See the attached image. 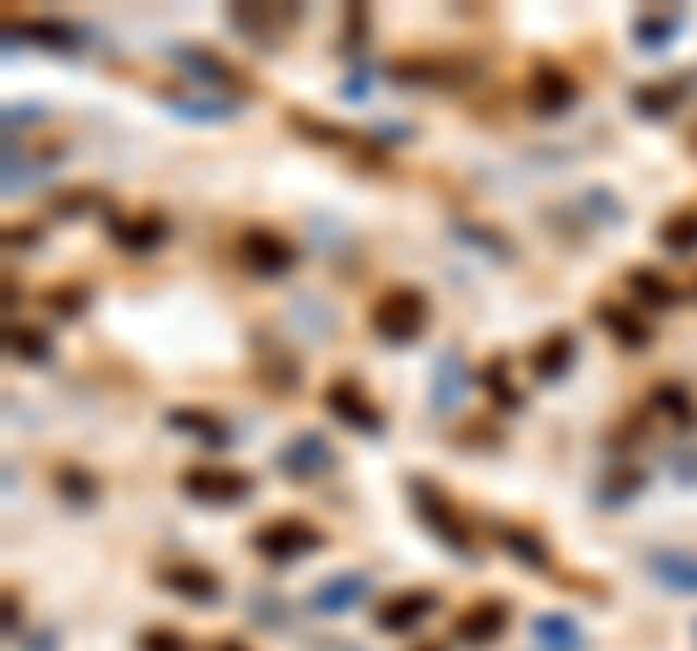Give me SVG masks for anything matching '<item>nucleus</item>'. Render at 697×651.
Wrapping results in <instances>:
<instances>
[{
    "mask_svg": "<svg viewBox=\"0 0 697 651\" xmlns=\"http://www.w3.org/2000/svg\"><path fill=\"white\" fill-rule=\"evenodd\" d=\"M424 326H431V297L419 286H389L378 303H372V331H378L384 343H413Z\"/></svg>",
    "mask_w": 697,
    "mask_h": 651,
    "instance_id": "obj_1",
    "label": "nucleus"
},
{
    "mask_svg": "<svg viewBox=\"0 0 697 651\" xmlns=\"http://www.w3.org/2000/svg\"><path fill=\"white\" fill-rule=\"evenodd\" d=\"M407 494H413V506H419V517H424V529L448 547V553H459V559H471V529L453 517V506H448V494H436L424 477H413L407 483Z\"/></svg>",
    "mask_w": 697,
    "mask_h": 651,
    "instance_id": "obj_2",
    "label": "nucleus"
},
{
    "mask_svg": "<svg viewBox=\"0 0 697 651\" xmlns=\"http://www.w3.org/2000/svg\"><path fill=\"white\" fill-rule=\"evenodd\" d=\"M320 529L314 524H302V517H274V524H262L257 536H250V547L267 559V564H291L302 553H320Z\"/></svg>",
    "mask_w": 697,
    "mask_h": 651,
    "instance_id": "obj_3",
    "label": "nucleus"
},
{
    "mask_svg": "<svg viewBox=\"0 0 697 651\" xmlns=\"http://www.w3.org/2000/svg\"><path fill=\"white\" fill-rule=\"evenodd\" d=\"M181 489L192 500H210V506H239V500H250V477L233 465H192V472H181Z\"/></svg>",
    "mask_w": 697,
    "mask_h": 651,
    "instance_id": "obj_4",
    "label": "nucleus"
},
{
    "mask_svg": "<svg viewBox=\"0 0 697 651\" xmlns=\"http://www.w3.org/2000/svg\"><path fill=\"white\" fill-rule=\"evenodd\" d=\"M326 408H332L344 425L366 430V437H378V430H384V408L372 402V396H366L354 378H332V384H326Z\"/></svg>",
    "mask_w": 697,
    "mask_h": 651,
    "instance_id": "obj_5",
    "label": "nucleus"
},
{
    "mask_svg": "<svg viewBox=\"0 0 697 651\" xmlns=\"http://www.w3.org/2000/svg\"><path fill=\"white\" fill-rule=\"evenodd\" d=\"M169 59H175L186 76L210 82V88H221V93H245V88H250V82H245V71H233V64L221 59V53H210V47H192V41H181V47H175V53H169Z\"/></svg>",
    "mask_w": 697,
    "mask_h": 651,
    "instance_id": "obj_6",
    "label": "nucleus"
},
{
    "mask_svg": "<svg viewBox=\"0 0 697 651\" xmlns=\"http://www.w3.org/2000/svg\"><path fill=\"white\" fill-rule=\"evenodd\" d=\"M575 99H582V82H575L564 64H535V76H530V105L540 116H558V111H570Z\"/></svg>",
    "mask_w": 697,
    "mask_h": 651,
    "instance_id": "obj_7",
    "label": "nucleus"
},
{
    "mask_svg": "<svg viewBox=\"0 0 697 651\" xmlns=\"http://www.w3.org/2000/svg\"><path fill=\"white\" fill-rule=\"evenodd\" d=\"M245 262H250L257 274L279 279V274L297 268V245L285 239V233H274V227H250V233H245Z\"/></svg>",
    "mask_w": 697,
    "mask_h": 651,
    "instance_id": "obj_8",
    "label": "nucleus"
},
{
    "mask_svg": "<svg viewBox=\"0 0 697 651\" xmlns=\"http://www.w3.org/2000/svg\"><path fill=\"white\" fill-rule=\"evenodd\" d=\"M158 588L175 593V599H192V605H215V599H221V576L210 571V564H163Z\"/></svg>",
    "mask_w": 697,
    "mask_h": 651,
    "instance_id": "obj_9",
    "label": "nucleus"
},
{
    "mask_svg": "<svg viewBox=\"0 0 697 651\" xmlns=\"http://www.w3.org/2000/svg\"><path fill=\"white\" fill-rule=\"evenodd\" d=\"M506 634V599H477L453 616V640L459 646H495Z\"/></svg>",
    "mask_w": 697,
    "mask_h": 651,
    "instance_id": "obj_10",
    "label": "nucleus"
},
{
    "mask_svg": "<svg viewBox=\"0 0 697 651\" xmlns=\"http://www.w3.org/2000/svg\"><path fill=\"white\" fill-rule=\"evenodd\" d=\"M332 465H337L332 460V442L320 437V430H302V437H291V442L279 448V472L285 477H326Z\"/></svg>",
    "mask_w": 697,
    "mask_h": 651,
    "instance_id": "obj_11",
    "label": "nucleus"
},
{
    "mask_svg": "<svg viewBox=\"0 0 697 651\" xmlns=\"http://www.w3.org/2000/svg\"><path fill=\"white\" fill-rule=\"evenodd\" d=\"M431 611H441V599H436L431 588H407V593H396V599H384L372 623H378L384 634H407V628H419Z\"/></svg>",
    "mask_w": 697,
    "mask_h": 651,
    "instance_id": "obj_12",
    "label": "nucleus"
},
{
    "mask_svg": "<svg viewBox=\"0 0 697 651\" xmlns=\"http://www.w3.org/2000/svg\"><path fill=\"white\" fill-rule=\"evenodd\" d=\"M111 239L123 245V250H158L169 239V215L163 210H134V215H111Z\"/></svg>",
    "mask_w": 697,
    "mask_h": 651,
    "instance_id": "obj_13",
    "label": "nucleus"
},
{
    "mask_svg": "<svg viewBox=\"0 0 697 651\" xmlns=\"http://www.w3.org/2000/svg\"><path fill=\"white\" fill-rule=\"evenodd\" d=\"M366 593H372V576H366V571H344V576L320 581L309 605H314L320 616H344V611H354V605H361Z\"/></svg>",
    "mask_w": 697,
    "mask_h": 651,
    "instance_id": "obj_14",
    "label": "nucleus"
},
{
    "mask_svg": "<svg viewBox=\"0 0 697 651\" xmlns=\"http://www.w3.org/2000/svg\"><path fill=\"white\" fill-rule=\"evenodd\" d=\"M645 571H651V581H662L669 593H697V553L657 547V553H645Z\"/></svg>",
    "mask_w": 697,
    "mask_h": 651,
    "instance_id": "obj_15",
    "label": "nucleus"
},
{
    "mask_svg": "<svg viewBox=\"0 0 697 651\" xmlns=\"http://www.w3.org/2000/svg\"><path fill=\"white\" fill-rule=\"evenodd\" d=\"M535 646H540V651H587V634H582V623H575V616H564V611H540V616H535Z\"/></svg>",
    "mask_w": 697,
    "mask_h": 651,
    "instance_id": "obj_16",
    "label": "nucleus"
},
{
    "mask_svg": "<svg viewBox=\"0 0 697 651\" xmlns=\"http://www.w3.org/2000/svg\"><path fill=\"white\" fill-rule=\"evenodd\" d=\"M570 361H575V331H547V338L535 343V378L540 384H558L570 373Z\"/></svg>",
    "mask_w": 697,
    "mask_h": 651,
    "instance_id": "obj_17",
    "label": "nucleus"
},
{
    "mask_svg": "<svg viewBox=\"0 0 697 651\" xmlns=\"http://www.w3.org/2000/svg\"><path fill=\"white\" fill-rule=\"evenodd\" d=\"M7 41H36V47H53V53H71V47L82 41L71 24H53V18H24V24H7Z\"/></svg>",
    "mask_w": 697,
    "mask_h": 651,
    "instance_id": "obj_18",
    "label": "nucleus"
},
{
    "mask_svg": "<svg viewBox=\"0 0 697 651\" xmlns=\"http://www.w3.org/2000/svg\"><path fill=\"white\" fill-rule=\"evenodd\" d=\"M169 430H181V437H198V442H210V448H227L233 442V430L215 420V413H198V408H169L163 413Z\"/></svg>",
    "mask_w": 697,
    "mask_h": 651,
    "instance_id": "obj_19",
    "label": "nucleus"
},
{
    "mask_svg": "<svg viewBox=\"0 0 697 651\" xmlns=\"http://www.w3.org/2000/svg\"><path fill=\"white\" fill-rule=\"evenodd\" d=\"M233 24L245 29V36H257V41H274V36H285V29L297 24V7H274V12H250V7H233Z\"/></svg>",
    "mask_w": 697,
    "mask_h": 651,
    "instance_id": "obj_20",
    "label": "nucleus"
},
{
    "mask_svg": "<svg viewBox=\"0 0 697 651\" xmlns=\"http://www.w3.org/2000/svg\"><path fill=\"white\" fill-rule=\"evenodd\" d=\"M465 384H471V378H465V355H459V349H448V355L436 361V384H431V402L453 413V408H459V396H465Z\"/></svg>",
    "mask_w": 697,
    "mask_h": 651,
    "instance_id": "obj_21",
    "label": "nucleus"
},
{
    "mask_svg": "<svg viewBox=\"0 0 697 651\" xmlns=\"http://www.w3.org/2000/svg\"><path fill=\"white\" fill-rule=\"evenodd\" d=\"M593 321H599L617 343H627V349H645V343H651V326H645L639 314L617 309V303H599V309H593Z\"/></svg>",
    "mask_w": 697,
    "mask_h": 651,
    "instance_id": "obj_22",
    "label": "nucleus"
},
{
    "mask_svg": "<svg viewBox=\"0 0 697 651\" xmlns=\"http://www.w3.org/2000/svg\"><path fill=\"white\" fill-rule=\"evenodd\" d=\"M627 297H639L645 309H674V286L657 268H627Z\"/></svg>",
    "mask_w": 697,
    "mask_h": 651,
    "instance_id": "obj_23",
    "label": "nucleus"
},
{
    "mask_svg": "<svg viewBox=\"0 0 697 651\" xmlns=\"http://www.w3.org/2000/svg\"><path fill=\"white\" fill-rule=\"evenodd\" d=\"M500 547L512 553L518 564H530V571H547V541L530 536V529H518V524H500Z\"/></svg>",
    "mask_w": 697,
    "mask_h": 651,
    "instance_id": "obj_24",
    "label": "nucleus"
},
{
    "mask_svg": "<svg viewBox=\"0 0 697 651\" xmlns=\"http://www.w3.org/2000/svg\"><path fill=\"white\" fill-rule=\"evenodd\" d=\"M7 349L18 361H29V366H47L53 361V343H47V331H36V326H7Z\"/></svg>",
    "mask_w": 697,
    "mask_h": 651,
    "instance_id": "obj_25",
    "label": "nucleus"
},
{
    "mask_svg": "<svg viewBox=\"0 0 697 651\" xmlns=\"http://www.w3.org/2000/svg\"><path fill=\"white\" fill-rule=\"evenodd\" d=\"M662 250H674V256H686V250H697V210H674L669 222H662Z\"/></svg>",
    "mask_w": 697,
    "mask_h": 651,
    "instance_id": "obj_26",
    "label": "nucleus"
},
{
    "mask_svg": "<svg viewBox=\"0 0 697 651\" xmlns=\"http://www.w3.org/2000/svg\"><path fill=\"white\" fill-rule=\"evenodd\" d=\"M175 116H192V123H227L239 111V99H169Z\"/></svg>",
    "mask_w": 697,
    "mask_h": 651,
    "instance_id": "obj_27",
    "label": "nucleus"
},
{
    "mask_svg": "<svg viewBox=\"0 0 697 651\" xmlns=\"http://www.w3.org/2000/svg\"><path fill=\"white\" fill-rule=\"evenodd\" d=\"M634 105H639L645 116H669V111L680 105V82H651V88L634 93Z\"/></svg>",
    "mask_w": 697,
    "mask_h": 651,
    "instance_id": "obj_28",
    "label": "nucleus"
},
{
    "mask_svg": "<svg viewBox=\"0 0 697 651\" xmlns=\"http://www.w3.org/2000/svg\"><path fill=\"white\" fill-rule=\"evenodd\" d=\"M651 408L669 413L674 425H692V396L680 390V384H657V390H651Z\"/></svg>",
    "mask_w": 697,
    "mask_h": 651,
    "instance_id": "obj_29",
    "label": "nucleus"
},
{
    "mask_svg": "<svg viewBox=\"0 0 697 651\" xmlns=\"http://www.w3.org/2000/svg\"><path fill=\"white\" fill-rule=\"evenodd\" d=\"M59 494L76 500V506H94V500H99V483L82 472V465H64V472H59Z\"/></svg>",
    "mask_w": 697,
    "mask_h": 651,
    "instance_id": "obj_30",
    "label": "nucleus"
},
{
    "mask_svg": "<svg viewBox=\"0 0 697 651\" xmlns=\"http://www.w3.org/2000/svg\"><path fill=\"white\" fill-rule=\"evenodd\" d=\"M291 128H297V135H314V140H326V146H337V152H349V146H361V140H354V135H344V128H332V123H320V116H291Z\"/></svg>",
    "mask_w": 697,
    "mask_h": 651,
    "instance_id": "obj_31",
    "label": "nucleus"
},
{
    "mask_svg": "<svg viewBox=\"0 0 697 651\" xmlns=\"http://www.w3.org/2000/svg\"><path fill=\"white\" fill-rule=\"evenodd\" d=\"M477 384H483V390H488V396H495V402H500L506 413H512V408L523 402V396L512 390V384H506V361H488V366H483V373H477Z\"/></svg>",
    "mask_w": 697,
    "mask_h": 651,
    "instance_id": "obj_32",
    "label": "nucleus"
},
{
    "mask_svg": "<svg viewBox=\"0 0 697 651\" xmlns=\"http://www.w3.org/2000/svg\"><path fill=\"white\" fill-rule=\"evenodd\" d=\"M634 36H639L645 47H662V41H674V36H680V18H674V12H662V18H639V24H634Z\"/></svg>",
    "mask_w": 697,
    "mask_h": 651,
    "instance_id": "obj_33",
    "label": "nucleus"
},
{
    "mask_svg": "<svg viewBox=\"0 0 697 651\" xmlns=\"http://www.w3.org/2000/svg\"><path fill=\"white\" fill-rule=\"evenodd\" d=\"M134 646H140V651H192L175 628H140V640H134Z\"/></svg>",
    "mask_w": 697,
    "mask_h": 651,
    "instance_id": "obj_34",
    "label": "nucleus"
},
{
    "mask_svg": "<svg viewBox=\"0 0 697 651\" xmlns=\"http://www.w3.org/2000/svg\"><path fill=\"white\" fill-rule=\"evenodd\" d=\"M639 483H645V477L634 472V465H617V477H610L599 494H605V500H622V494H639Z\"/></svg>",
    "mask_w": 697,
    "mask_h": 651,
    "instance_id": "obj_35",
    "label": "nucleus"
},
{
    "mask_svg": "<svg viewBox=\"0 0 697 651\" xmlns=\"http://www.w3.org/2000/svg\"><path fill=\"white\" fill-rule=\"evenodd\" d=\"M47 303H53V314H82L88 309V291L71 286V291H47Z\"/></svg>",
    "mask_w": 697,
    "mask_h": 651,
    "instance_id": "obj_36",
    "label": "nucleus"
},
{
    "mask_svg": "<svg viewBox=\"0 0 697 651\" xmlns=\"http://www.w3.org/2000/svg\"><path fill=\"white\" fill-rule=\"evenodd\" d=\"M94 210V192H76V198H53V215H88Z\"/></svg>",
    "mask_w": 697,
    "mask_h": 651,
    "instance_id": "obj_37",
    "label": "nucleus"
},
{
    "mask_svg": "<svg viewBox=\"0 0 697 651\" xmlns=\"http://www.w3.org/2000/svg\"><path fill=\"white\" fill-rule=\"evenodd\" d=\"M7 245H12V250H18V245L29 250V245H36V233H29V227H7Z\"/></svg>",
    "mask_w": 697,
    "mask_h": 651,
    "instance_id": "obj_38",
    "label": "nucleus"
},
{
    "mask_svg": "<svg viewBox=\"0 0 697 651\" xmlns=\"http://www.w3.org/2000/svg\"><path fill=\"white\" fill-rule=\"evenodd\" d=\"M215 651H245V646H239V640H221V646H215Z\"/></svg>",
    "mask_w": 697,
    "mask_h": 651,
    "instance_id": "obj_39",
    "label": "nucleus"
},
{
    "mask_svg": "<svg viewBox=\"0 0 697 651\" xmlns=\"http://www.w3.org/2000/svg\"><path fill=\"white\" fill-rule=\"evenodd\" d=\"M419 651H436V646H419Z\"/></svg>",
    "mask_w": 697,
    "mask_h": 651,
    "instance_id": "obj_40",
    "label": "nucleus"
}]
</instances>
